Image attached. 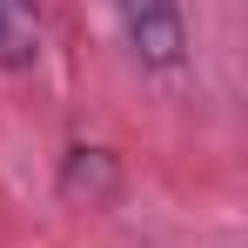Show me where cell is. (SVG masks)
I'll return each mask as SVG.
<instances>
[{
    "mask_svg": "<svg viewBox=\"0 0 248 248\" xmlns=\"http://www.w3.org/2000/svg\"><path fill=\"white\" fill-rule=\"evenodd\" d=\"M121 7L127 47L148 61V67H174L181 47H188V27H181V0H114Z\"/></svg>",
    "mask_w": 248,
    "mask_h": 248,
    "instance_id": "6da1fadb",
    "label": "cell"
}]
</instances>
